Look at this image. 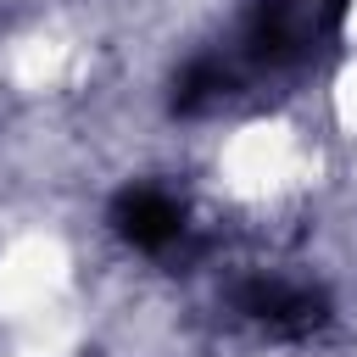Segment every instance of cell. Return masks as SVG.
<instances>
[{
  "label": "cell",
  "instance_id": "obj_2",
  "mask_svg": "<svg viewBox=\"0 0 357 357\" xmlns=\"http://www.w3.org/2000/svg\"><path fill=\"white\" fill-rule=\"evenodd\" d=\"M229 307L245 324H257L262 335H273V340H301V335H312V329L329 324V296L318 284L284 279V273H251V279H240L229 290Z\"/></svg>",
  "mask_w": 357,
  "mask_h": 357
},
{
  "label": "cell",
  "instance_id": "obj_3",
  "mask_svg": "<svg viewBox=\"0 0 357 357\" xmlns=\"http://www.w3.org/2000/svg\"><path fill=\"white\" fill-rule=\"evenodd\" d=\"M106 223L117 229V240H128L134 251H151V257L173 251V245L190 234L184 201H178L173 190H162V184H128V190H117Z\"/></svg>",
  "mask_w": 357,
  "mask_h": 357
},
{
  "label": "cell",
  "instance_id": "obj_1",
  "mask_svg": "<svg viewBox=\"0 0 357 357\" xmlns=\"http://www.w3.org/2000/svg\"><path fill=\"white\" fill-rule=\"evenodd\" d=\"M346 0H251L223 50H201L173 73V112L201 117L268 78L307 73L340 33Z\"/></svg>",
  "mask_w": 357,
  "mask_h": 357
}]
</instances>
